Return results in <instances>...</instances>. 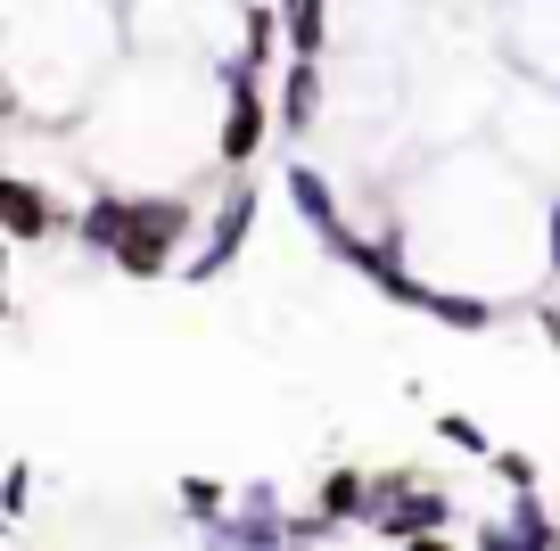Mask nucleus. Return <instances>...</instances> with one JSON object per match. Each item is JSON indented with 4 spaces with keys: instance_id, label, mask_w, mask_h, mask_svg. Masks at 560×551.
Here are the masks:
<instances>
[{
    "instance_id": "obj_1",
    "label": "nucleus",
    "mask_w": 560,
    "mask_h": 551,
    "mask_svg": "<svg viewBox=\"0 0 560 551\" xmlns=\"http://www.w3.org/2000/svg\"><path fill=\"white\" fill-rule=\"evenodd\" d=\"M190 239H198V198L190 190H132V223L107 247V263L124 280H174Z\"/></svg>"
},
{
    "instance_id": "obj_2",
    "label": "nucleus",
    "mask_w": 560,
    "mask_h": 551,
    "mask_svg": "<svg viewBox=\"0 0 560 551\" xmlns=\"http://www.w3.org/2000/svg\"><path fill=\"white\" fill-rule=\"evenodd\" d=\"M214 91H223V116H214V165L247 173L264 156V140H272V91H264V74L247 67L240 50L214 58Z\"/></svg>"
},
{
    "instance_id": "obj_3",
    "label": "nucleus",
    "mask_w": 560,
    "mask_h": 551,
    "mask_svg": "<svg viewBox=\"0 0 560 551\" xmlns=\"http://www.w3.org/2000/svg\"><path fill=\"white\" fill-rule=\"evenodd\" d=\"M256 214H264V190L247 181V173H231L223 190H214L207 231H198L190 256H182V289H214V280H223L231 263L247 256V239H256Z\"/></svg>"
},
{
    "instance_id": "obj_4",
    "label": "nucleus",
    "mask_w": 560,
    "mask_h": 551,
    "mask_svg": "<svg viewBox=\"0 0 560 551\" xmlns=\"http://www.w3.org/2000/svg\"><path fill=\"white\" fill-rule=\"evenodd\" d=\"M214 551H280L289 543V511H280V485L272 478H256V485H240L231 494V511L214 518V527H198Z\"/></svg>"
},
{
    "instance_id": "obj_5",
    "label": "nucleus",
    "mask_w": 560,
    "mask_h": 551,
    "mask_svg": "<svg viewBox=\"0 0 560 551\" xmlns=\"http://www.w3.org/2000/svg\"><path fill=\"white\" fill-rule=\"evenodd\" d=\"M454 511H462V502L445 494V485L412 478L396 502L371 511V535H380V543H445V535H454Z\"/></svg>"
},
{
    "instance_id": "obj_6",
    "label": "nucleus",
    "mask_w": 560,
    "mask_h": 551,
    "mask_svg": "<svg viewBox=\"0 0 560 551\" xmlns=\"http://www.w3.org/2000/svg\"><path fill=\"white\" fill-rule=\"evenodd\" d=\"M280 190H289V207H298V223H305V231H314V239H322V256H330V263L347 256L354 223H347V214H338V190H330V173H322L314 156H298V165L280 173Z\"/></svg>"
},
{
    "instance_id": "obj_7",
    "label": "nucleus",
    "mask_w": 560,
    "mask_h": 551,
    "mask_svg": "<svg viewBox=\"0 0 560 551\" xmlns=\"http://www.w3.org/2000/svg\"><path fill=\"white\" fill-rule=\"evenodd\" d=\"M0 231L18 247H42L58 239V231H74V214L50 198V181H34V173H0Z\"/></svg>"
},
{
    "instance_id": "obj_8",
    "label": "nucleus",
    "mask_w": 560,
    "mask_h": 551,
    "mask_svg": "<svg viewBox=\"0 0 560 551\" xmlns=\"http://www.w3.org/2000/svg\"><path fill=\"white\" fill-rule=\"evenodd\" d=\"M322 116H330V74H322V58H289V67H280V91H272V132L314 140Z\"/></svg>"
},
{
    "instance_id": "obj_9",
    "label": "nucleus",
    "mask_w": 560,
    "mask_h": 551,
    "mask_svg": "<svg viewBox=\"0 0 560 551\" xmlns=\"http://www.w3.org/2000/svg\"><path fill=\"white\" fill-rule=\"evenodd\" d=\"M478 543L487 551H560V518L544 511L536 485H520V494H511V518H487Z\"/></svg>"
},
{
    "instance_id": "obj_10",
    "label": "nucleus",
    "mask_w": 560,
    "mask_h": 551,
    "mask_svg": "<svg viewBox=\"0 0 560 551\" xmlns=\"http://www.w3.org/2000/svg\"><path fill=\"white\" fill-rule=\"evenodd\" d=\"M420 313H429L438 329H462V338H487V329L503 321V305L478 296V289H420Z\"/></svg>"
},
{
    "instance_id": "obj_11",
    "label": "nucleus",
    "mask_w": 560,
    "mask_h": 551,
    "mask_svg": "<svg viewBox=\"0 0 560 551\" xmlns=\"http://www.w3.org/2000/svg\"><path fill=\"white\" fill-rule=\"evenodd\" d=\"M314 502L338 518V527H371V469H363V461H338V469H322Z\"/></svg>"
},
{
    "instance_id": "obj_12",
    "label": "nucleus",
    "mask_w": 560,
    "mask_h": 551,
    "mask_svg": "<svg viewBox=\"0 0 560 551\" xmlns=\"http://www.w3.org/2000/svg\"><path fill=\"white\" fill-rule=\"evenodd\" d=\"M231 50H240L256 74H272V58H289V34H280V0H247L240 42H231Z\"/></svg>"
},
{
    "instance_id": "obj_13",
    "label": "nucleus",
    "mask_w": 560,
    "mask_h": 551,
    "mask_svg": "<svg viewBox=\"0 0 560 551\" xmlns=\"http://www.w3.org/2000/svg\"><path fill=\"white\" fill-rule=\"evenodd\" d=\"M289 58H330V0H280Z\"/></svg>"
},
{
    "instance_id": "obj_14",
    "label": "nucleus",
    "mask_w": 560,
    "mask_h": 551,
    "mask_svg": "<svg viewBox=\"0 0 560 551\" xmlns=\"http://www.w3.org/2000/svg\"><path fill=\"white\" fill-rule=\"evenodd\" d=\"M223 511H231V485L223 478H182V518H190V527H214Z\"/></svg>"
},
{
    "instance_id": "obj_15",
    "label": "nucleus",
    "mask_w": 560,
    "mask_h": 551,
    "mask_svg": "<svg viewBox=\"0 0 560 551\" xmlns=\"http://www.w3.org/2000/svg\"><path fill=\"white\" fill-rule=\"evenodd\" d=\"M438 445H454L462 461H487V453H494V436L478 429L470 412H438Z\"/></svg>"
},
{
    "instance_id": "obj_16",
    "label": "nucleus",
    "mask_w": 560,
    "mask_h": 551,
    "mask_svg": "<svg viewBox=\"0 0 560 551\" xmlns=\"http://www.w3.org/2000/svg\"><path fill=\"white\" fill-rule=\"evenodd\" d=\"M338 535H347V527H338V518L330 511H322V502H314V511H289V543H338Z\"/></svg>"
},
{
    "instance_id": "obj_17",
    "label": "nucleus",
    "mask_w": 560,
    "mask_h": 551,
    "mask_svg": "<svg viewBox=\"0 0 560 551\" xmlns=\"http://www.w3.org/2000/svg\"><path fill=\"white\" fill-rule=\"evenodd\" d=\"M0 511H9V518H25V511H34V469H25V461H9V469H0Z\"/></svg>"
},
{
    "instance_id": "obj_18",
    "label": "nucleus",
    "mask_w": 560,
    "mask_h": 551,
    "mask_svg": "<svg viewBox=\"0 0 560 551\" xmlns=\"http://www.w3.org/2000/svg\"><path fill=\"white\" fill-rule=\"evenodd\" d=\"M487 469H494V485H503V494L536 485V461H527V453H503V445H494V453H487Z\"/></svg>"
},
{
    "instance_id": "obj_19",
    "label": "nucleus",
    "mask_w": 560,
    "mask_h": 551,
    "mask_svg": "<svg viewBox=\"0 0 560 551\" xmlns=\"http://www.w3.org/2000/svg\"><path fill=\"white\" fill-rule=\"evenodd\" d=\"M25 124V91H18V74L0 67V132H18Z\"/></svg>"
},
{
    "instance_id": "obj_20",
    "label": "nucleus",
    "mask_w": 560,
    "mask_h": 551,
    "mask_svg": "<svg viewBox=\"0 0 560 551\" xmlns=\"http://www.w3.org/2000/svg\"><path fill=\"white\" fill-rule=\"evenodd\" d=\"M544 280H560V190L544 207Z\"/></svg>"
},
{
    "instance_id": "obj_21",
    "label": "nucleus",
    "mask_w": 560,
    "mask_h": 551,
    "mask_svg": "<svg viewBox=\"0 0 560 551\" xmlns=\"http://www.w3.org/2000/svg\"><path fill=\"white\" fill-rule=\"evenodd\" d=\"M9 263H18V239L0 231V321H18V305H9Z\"/></svg>"
},
{
    "instance_id": "obj_22",
    "label": "nucleus",
    "mask_w": 560,
    "mask_h": 551,
    "mask_svg": "<svg viewBox=\"0 0 560 551\" xmlns=\"http://www.w3.org/2000/svg\"><path fill=\"white\" fill-rule=\"evenodd\" d=\"M536 313V329H544V345H560V305H527Z\"/></svg>"
},
{
    "instance_id": "obj_23",
    "label": "nucleus",
    "mask_w": 560,
    "mask_h": 551,
    "mask_svg": "<svg viewBox=\"0 0 560 551\" xmlns=\"http://www.w3.org/2000/svg\"><path fill=\"white\" fill-rule=\"evenodd\" d=\"M0 535H18V518H9V511H0Z\"/></svg>"
},
{
    "instance_id": "obj_24",
    "label": "nucleus",
    "mask_w": 560,
    "mask_h": 551,
    "mask_svg": "<svg viewBox=\"0 0 560 551\" xmlns=\"http://www.w3.org/2000/svg\"><path fill=\"white\" fill-rule=\"evenodd\" d=\"M552 99H560V91H552Z\"/></svg>"
}]
</instances>
